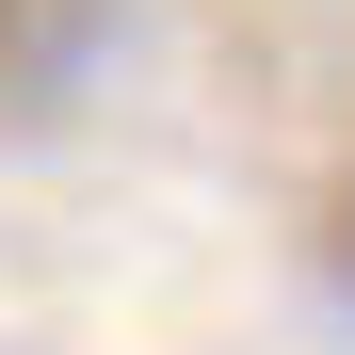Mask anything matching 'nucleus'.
Segmentation results:
<instances>
[{
    "label": "nucleus",
    "mask_w": 355,
    "mask_h": 355,
    "mask_svg": "<svg viewBox=\"0 0 355 355\" xmlns=\"http://www.w3.org/2000/svg\"><path fill=\"white\" fill-rule=\"evenodd\" d=\"M307 259H323V291H339V307H355V178H339V194H323V226H307Z\"/></svg>",
    "instance_id": "obj_1"
}]
</instances>
